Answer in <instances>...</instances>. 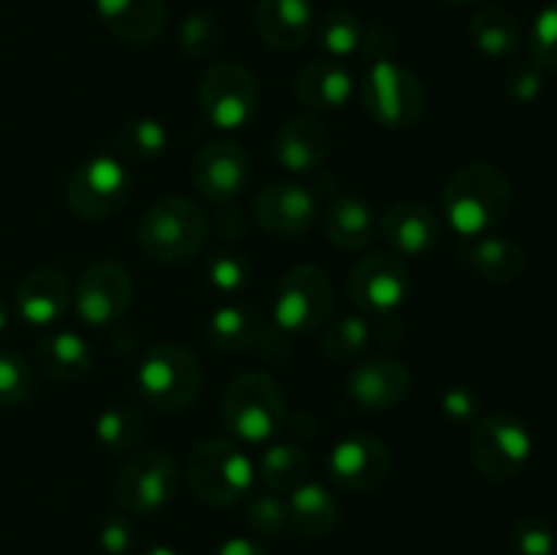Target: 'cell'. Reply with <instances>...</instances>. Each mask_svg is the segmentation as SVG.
Returning <instances> with one entry per match:
<instances>
[{
	"mask_svg": "<svg viewBox=\"0 0 557 555\" xmlns=\"http://www.w3.org/2000/svg\"><path fill=\"white\" fill-rule=\"evenodd\" d=\"M36 392V370L25 357L0 351V406H22Z\"/></svg>",
	"mask_w": 557,
	"mask_h": 555,
	"instance_id": "d590c367",
	"label": "cell"
},
{
	"mask_svg": "<svg viewBox=\"0 0 557 555\" xmlns=\"http://www.w3.org/2000/svg\"><path fill=\"white\" fill-rule=\"evenodd\" d=\"M259 479L275 493H292L310 477V457L297 444H272L256 462Z\"/></svg>",
	"mask_w": 557,
	"mask_h": 555,
	"instance_id": "f546056e",
	"label": "cell"
},
{
	"mask_svg": "<svg viewBox=\"0 0 557 555\" xmlns=\"http://www.w3.org/2000/svg\"><path fill=\"white\" fill-rule=\"evenodd\" d=\"M98 544L107 555H125L134 550L136 544V531L134 522L125 515H109L101 522V531H98Z\"/></svg>",
	"mask_w": 557,
	"mask_h": 555,
	"instance_id": "b9f144b4",
	"label": "cell"
},
{
	"mask_svg": "<svg viewBox=\"0 0 557 555\" xmlns=\"http://www.w3.org/2000/svg\"><path fill=\"white\" fill-rule=\"evenodd\" d=\"M364 22L348 9H330L319 22V44L332 60L351 58L362 52Z\"/></svg>",
	"mask_w": 557,
	"mask_h": 555,
	"instance_id": "d6a6232c",
	"label": "cell"
},
{
	"mask_svg": "<svg viewBox=\"0 0 557 555\" xmlns=\"http://www.w3.org/2000/svg\"><path fill=\"white\" fill-rule=\"evenodd\" d=\"M511 547L517 555H555L557 531L542 515H525L511 528Z\"/></svg>",
	"mask_w": 557,
	"mask_h": 555,
	"instance_id": "74e56055",
	"label": "cell"
},
{
	"mask_svg": "<svg viewBox=\"0 0 557 555\" xmlns=\"http://www.w3.org/2000/svg\"><path fill=\"white\" fill-rule=\"evenodd\" d=\"M373 326L368 316L348 313L326 321L321 332V351L332 365H348L370 346Z\"/></svg>",
	"mask_w": 557,
	"mask_h": 555,
	"instance_id": "4dcf8cb0",
	"label": "cell"
},
{
	"mask_svg": "<svg viewBox=\"0 0 557 555\" xmlns=\"http://www.w3.org/2000/svg\"><path fill=\"white\" fill-rule=\"evenodd\" d=\"M131 174L112 152H98L82 161L69 180V207L79 218H109L128 201Z\"/></svg>",
	"mask_w": 557,
	"mask_h": 555,
	"instance_id": "30bf717a",
	"label": "cell"
},
{
	"mask_svg": "<svg viewBox=\"0 0 557 555\" xmlns=\"http://www.w3.org/2000/svg\"><path fill=\"white\" fill-rule=\"evenodd\" d=\"M332 313V281L321 267L297 264L281 278L272 305V326L281 335H308Z\"/></svg>",
	"mask_w": 557,
	"mask_h": 555,
	"instance_id": "52a82bcc",
	"label": "cell"
},
{
	"mask_svg": "<svg viewBox=\"0 0 557 555\" xmlns=\"http://www.w3.org/2000/svg\"><path fill=\"white\" fill-rule=\"evenodd\" d=\"M199 101L215 128L239 131L259 112V82L245 65L215 63L201 79Z\"/></svg>",
	"mask_w": 557,
	"mask_h": 555,
	"instance_id": "8fae6325",
	"label": "cell"
},
{
	"mask_svg": "<svg viewBox=\"0 0 557 555\" xmlns=\"http://www.w3.org/2000/svg\"><path fill=\"white\" fill-rule=\"evenodd\" d=\"M145 414L134 406H112L98 414L96 419V439L98 444L107 446L112 455H125L141 444L145 435Z\"/></svg>",
	"mask_w": 557,
	"mask_h": 555,
	"instance_id": "1f68e13d",
	"label": "cell"
},
{
	"mask_svg": "<svg viewBox=\"0 0 557 555\" xmlns=\"http://www.w3.org/2000/svg\"><path fill=\"white\" fill-rule=\"evenodd\" d=\"M253 212L264 232L275 237H299L319 218V194L310 185L283 180L259 190Z\"/></svg>",
	"mask_w": 557,
	"mask_h": 555,
	"instance_id": "2e32d148",
	"label": "cell"
},
{
	"mask_svg": "<svg viewBox=\"0 0 557 555\" xmlns=\"http://www.w3.org/2000/svg\"><path fill=\"white\" fill-rule=\"evenodd\" d=\"M441 411L451 422H476L479 419V395L471 386H449V390L441 395Z\"/></svg>",
	"mask_w": 557,
	"mask_h": 555,
	"instance_id": "7bdbcfd3",
	"label": "cell"
},
{
	"mask_svg": "<svg viewBox=\"0 0 557 555\" xmlns=\"http://www.w3.org/2000/svg\"><path fill=\"white\" fill-rule=\"evenodd\" d=\"M264 332V321L248 305L228 303L212 310L210 316V337L221 351H248V348H259Z\"/></svg>",
	"mask_w": 557,
	"mask_h": 555,
	"instance_id": "83f0119b",
	"label": "cell"
},
{
	"mask_svg": "<svg viewBox=\"0 0 557 555\" xmlns=\"http://www.w3.org/2000/svg\"><path fill=\"white\" fill-rule=\"evenodd\" d=\"M212 555H270V550L264 544H259L256 539L248 536H232L226 542H221Z\"/></svg>",
	"mask_w": 557,
	"mask_h": 555,
	"instance_id": "f6af8a7d",
	"label": "cell"
},
{
	"mask_svg": "<svg viewBox=\"0 0 557 555\" xmlns=\"http://www.w3.org/2000/svg\"><path fill=\"white\" fill-rule=\"evenodd\" d=\"M71 303V283L65 272L41 267L22 278L14 294V308L25 324L49 326L65 313Z\"/></svg>",
	"mask_w": 557,
	"mask_h": 555,
	"instance_id": "ffe728a7",
	"label": "cell"
},
{
	"mask_svg": "<svg viewBox=\"0 0 557 555\" xmlns=\"http://www.w3.org/2000/svg\"><path fill=\"white\" fill-rule=\"evenodd\" d=\"M531 60L539 69L557 74V3L547 5L533 22Z\"/></svg>",
	"mask_w": 557,
	"mask_h": 555,
	"instance_id": "ab89813d",
	"label": "cell"
},
{
	"mask_svg": "<svg viewBox=\"0 0 557 555\" xmlns=\"http://www.w3.org/2000/svg\"><path fill=\"white\" fill-rule=\"evenodd\" d=\"M256 25L272 49L294 52L313 33V5L310 0H261L256 11Z\"/></svg>",
	"mask_w": 557,
	"mask_h": 555,
	"instance_id": "44dd1931",
	"label": "cell"
},
{
	"mask_svg": "<svg viewBox=\"0 0 557 555\" xmlns=\"http://www.w3.org/2000/svg\"><path fill=\"white\" fill-rule=\"evenodd\" d=\"M288 417L286 395L272 375L261 370L237 375L223 392L221 419L239 441L264 444L283 430Z\"/></svg>",
	"mask_w": 557,
	"mask_h": 555,
	"instance_id": "3957f363",
	"label": "cell"
},
{
	"mask_svg": "<svg viewBox=\"0 0 557 555\" xmlns=\"http://www.w3.org/2000/svg\"><path fill=\"white\" fill-rule=\"evenodd\" d=\"M96 11L128 44H152L166 25V0H96Z\"/></svg>",
	"mask_w": 557,
	"mask_h": 555,
	"instance_id": "7402d4cb",
	"label": "cell"
},
{
	"mask_svg": "<svg viewBox=\"0 0 557 555\" xmlns=\"http://www.w3.org/2000/svg\"><path fill=\"white\" fill-rule=\"evenodd\" d=\"M134 299V278L117 261H96L76 281L71 303L76 316L92 330L112 326L128 313Z\"/></svg>",
	"mask_w": 557,
	"mask_h": 555,
	"instance_id": "4fadbf2b",
	"label": "cell"
},
{
	"mask_svg": "<svg viewBox=\"0 0 557 555\" xmlns=\"http://www.w3.org/2000/svg\"><path fill=\"white\" fill-rule=\"evenodd\" d=\"M373 207L364 196L354 194V190L337 194L324 212L326 239L341 250H362L373 237Z\"/></svg>",
	"mask_w": 557,
	"mask_h": 555,
	"instance_id": "cb8c5ba5",
	"label": "cell"
},
{
	"mask_svg": "<svg viewBox=\"0 0 557 555\" xmlns=\"http://www.w3.org/2000/svg\"><path fill=\"white\" fill-rule=\"evenodd\" d=\"M180 490L177 462L161 449L131 455L114 477V501L131 515H152L174 501Z\"/></svg>",
	"mask_w": 557,
	"mask_h": 555,
	"instance_id": "9c48e42d",
	"label": "cell"
},
{
	"mask_svg": "<svg viewBox=\"0 0 557 555\" xmlns=\"http://www.w3.org/2000/svg\"><path fill=\"white\" fill-rule=\"evenodd\" d=\"M471 38L476 49L487 58L506 60L515 58L520 49L522 33L515 16L504 9H482L471 20Z\"/></svg>",
	"mask_w": 557,
	"mask_h": 555,
	"instance_id": "f1b7e54d",
	"label": "cell"
},
{
	"mask_svg": "<svg viewBox=\"0 0 557 555\" xmlns=\"http://www.w3.org/2000/svg\"><path fill=\"white\" fill-rule=\"evenodd\" d=\"M188 482L205 504L232 506L253 493L256 466L232 441L205 439L190 449Z\"/></svg>",
	"mask_w": 557,
	"mask_h": 555,
	"instance_id": "5b68a950",
	"label": "cell"
},
{
	"mask_svg": "<svg viewBox=\"0 0 557 555\" xmlns=\"http://www.w3.org/2000/svg\"><path fill=\"white\" fill-rule=\"evenodd\" d=\"M511 205V185L498 166L484 161L466 163L446 183L441 207L460 237L476 239L493 232Z\"/></svg>",
	"mask_w": 557,
	"mask_h": 555,
	"instance_id": "6da1fadb",
	"label": "cell"
},
{
	"mask_svg": "<svg viewBox=\"0 0 557 555\" xmlns=\"http://www.w3.org/2000/svg\"><path fill=\"white\" fill-rule=\"evenodd\" d=\"M411 294V272L403 256L370 254L348 275V297L368 319H389Z\"/></svg>",
	"mask_w": 557,
	"mask_h": 555,
	"instance_id": "7c38bea8",
	"label": "cell"
},
{
	"mask_svg": "<svg viewBox=\"0 0 557 555\" xmlns=\"http://www.w3.org/2000/svg\"><path fill=\"white\" fill-rule=\"evenodd\" d=\"M5 326H9V308H5L3 299H0V332H3Z\"/></svg>",
	"mask_w": 557,
	"mask_h": 555,
	"instance_id": "7dc6e473",
	"label": "cell"
},
{
	"mask_svg": "<svg viewBox=\"0 0 557 555\" xmlns=\"http://www.w3.org/2000/svg\"><path fill=\"white\" fill-rule=\"evenodd\" d=\"M533 452V439L525 424L504 411L487 414L473 422L471 460L482 477L509 482L520 477Z\"/></svg>",
	"mask_w": 557,
	"mask_h": 555,
	"instance_id": "ba28073f",
	"label": "cell"
},
{
	"mask_svg": "<svg viewBox=\"0 0 557 555\" xmlns=\"http://www.w3.org/2000/svg\"><path fill=\"white\" fill-rule=\"evenodd\" d=\"M504 92L515 103H533L544 92V69L533 60L515 63L504 76Z\"/></svg>",
	"mask_w": 557,
	"mask_h": 555,
	"instance_id": "60d3db41",
	"label": "cell"
},
{
	"mask_svg": "<svg viewBox=\"0 0 557 555\" xmlns=\"http://www.w3.org/2000/svg\"><path fill=\"white\" fill-rule=\"evenodd\" d=\"M212 226H215L218 237L223 239H237L245 234V218L239 207H232V201H223L221 210L212 218Z\"/></svg>",
	"mask_w": 557,
	"mask_h": 555,
	"instance_id": "ee69618b",
	"label": "cell"
},
{
	"mask_svg": "<svg viewBox=\"0 0 557 555\" xmlns=\"http://www.w3.org/2000/svg\"><path fill=\"white\" fill-rule=\"evenodd\" d=\"M141 555H180V553L174 547H169V544H150L147 550H141Z\"/></svg>",
	"mask_w": 557,
	"mask_h": 555,
	"instance_id": "bcb514c9",
	"label": "cell"
},
{
	"mask_svg": "<svg viewBox=\"0 0 557 555\" xmlns=\"http://www.w3.org/2000/svg\"><path fill=\"white\" fill-rule=\"evenodd\" d=\"M245 526L256 536L272 539L288 528V506L272 493H250L245 498Z\"/></svg>",
	"mask_w": 557,
	"mask_h": 555,
	"instance_id": "8d00e7d4",
	"label": "cell"
},
{
	"mask_svg": "<svg viewBox=\"0 0 557 555\" xmlns=\"http://www.w3.org/2000/svg\"><path fill=\"white\" fill-rule=\"evenodd\" d=\"M299 103L313 112H335L346 107L354 92V76L341 60H313L297 74L294 85Z\"/></svg>",
	"mask_w": 557,
	"mask_h": 555,
	"instance_id": "603a6c76",
	"label": "cell"
},
{
	"mask_svg": "<svg viewBox=\"0 0 557 555\" xmlns=\"http://www.w3.org/2000/svg\"><path fill=\"white\" fill-rule=\"evenodd\" d=\"M253 278V267H250L245 254H215L207 261V281L218 288L221 294H239L243 288L250 286Z\"/></svg>",
	"mask_w": 557,
	"mask_h": 555,
	"instance_id": "f35d334b",
	"label": "cell"
},
{
	"mask_svg": "<svg viewBox=\"0 0 557 555\" xmlns=\"http://www.w3.org/2000/svg\"><path fill=\"white\" fill-rule=\"evenodd\" d=\"M332 152V134L313 114L286 120L275 134V161L288 174H313Z\"/></svg>",
	"mask_w": 557,
	"mask_h": 555,
	"instance_id": "d6986e66",
	"label": "cell"
},
{
	"mask_svg": "<svg viewBox=\"0 0 557 555\" xmlns=\"http://www.w3.org/2000/svg\"><path fill=\"white\" fill-rule=\"evenodd\" d=\"M286 506L288 528L299 536H324L341 520V504H337L335 493L321 482H310V479H305L299 488L288 493Z\"/></svg>",
	"mask_w": 557,
	"mask_h": 555,
	"instance_id": "d4e9b609",
	"label": "cell"
},
{
	"mask_svg": "<svg viewBox=\"0 0 557 555\" xmlns=\"http://www.w3.org/2000/svg\"><path fill=\"white\" fill-rule=\"evenodd\" d=\"M190 180L205 199L218 201V205L237 199L250 183L248 152L237 141H210L196 152Z\"/></svg>",
	"mask_w": 557,
	"mask_h": 555,
	"instance_id": "9a60e30c",
	"label": "cell"
},
{
	"mask_svg": "<svg viewBox=\"0 0 557 555\" xmlns=\"http://www.w3.org/2000/svg\"><path fill=\"white\" fill-rule=\"evenodd\" d=\"M180 49L194 60H207L221 44V22L212 11L196 9L183 20L177 33Z\"/></svg>",
	"mask_w": 557,
	"mask_h": 555,
	"instance_id": "e575fe53",
	"label": "cell"
},
{
	"mask_svg": "<svg viewBox=\"0 0 557 555\" xmlns=\"http://www.w3.org/2000/svg\"><path fill=\"white\" fill-rule=\"evenodd\" d=\"M411 392V370L395 357H375L359 362L348 373V397L370 414L392 411Z\"/></svg>",
	"mask_w": 557,
	"mask_h": 555,
	"instance_id": "e0dca14e",
	"label": "cell"
},
{
	"mask_svg": "<svg viewBox=\"0 0 557 555\" xmlns=\"http://www.w3.org/2000/svg\"><path fill=\"white\" fill-rule=\"evenodd\" d=\"M136 386L156 411H183L201 392V362L180 343H156L136 370Z\"/></svg>",
	"mask_w": 557,
	"mask_h": 555,
	"instance_id": "8992f818",
	"label": "cell"
},
{
	"mask_svg": "<svg viewBox=\"0 0 557 555\" xmlns=\"http://www.w3.org/2000/svg\"><path fill=\"white\" fill-rule=\"evenodd\" d=\"M389 446L364 433L346 435L326 455V477L348 493L379 488L389 477Z\"/></svg>",
	"mask_w": 557,
	"mask_h": 555,
	"instance_id": "5bb4252c",
	"label": "cell"
},
{
	"mask_svg": "<svg viewBox=\"0 0 557 555\" xmlns=\"http://www.w3.org/2000/svg\"><path fill=\"white\" fill-rule=\"evenodd\" d=\"M468 261L476 270V275L490 283L517 281L528 264L522 245H517L515 239L493 237V234L473 239V245L468 248Z\"/></svg>",
	"mask_w": 557,
	"mask_h": 555,
	"instance_id": "4316f807",
	"label": "cell"
},
{
	"mask_svg": "<svg viewBox=\"0 0 557 555\" xmlns=\"http://www.w3.org/2000/svg\"><path fill=\"white\" fill-rule=\"evenodd\" d=\"M359 98L373 123L389 131H406L422 120L428 90L422 79L395 60H375L359 82Z\"/></svg>",
	"mask_w": 557,
	"mask_h": 555,
	"instance_id": "277c9868",
	"label": "cell"
},
{
	"mask_svg": "<svg viewBox=\"0 0 557 555\" xmlns=\"http://www.w3.org/2000/svg\"><path fill=\"white\" fill-rule=\"evenodd\" d=\"M379 232L386 248L397 256H428L441 243V221L428 205L413 199L395 201L384 210L379 221Z\"/></svg>",
	"mask_w": 557,
	"mask_h": 555,
	"instance_id": "ac0fdd59",
	"label": "cell"
},
{
	"mask_svg": "<svg viewBox=\"0 0 557 555\" xmlns=\"http://www.w3.org/2000/svg\"><path fill=\"white\" fill-rule=\"evenodd\" d=\"M444 3H449V5H471V3H476V0H444Z\"/></svg>",
	"mask_w": 557,
	"mask_h": 555,
	"instance_id": "c3c4849f",
	"label": "cell"
},
{
	"mask_svg": "<svg viewBox=\"0 0 557 555\" xmlns=\"http://www.w3.org/2000/svg\"><path fill=\"white\" fill-rule=\"evenodd\" d=\"M210 218L188 196H163L139 221V248L161 264H183L201 254Z\"/></svg>",
	"mask_w": 557,
	"mask_h": 555,
	"instance_id": "7a4b0ae2",
	"label": "cell"
},
{
	"mask_svg": "<svg viewBox=\"0 0 557 555\" xmlns=\"http://www.w3.org/2000/svg\"><path fill=\"white\" fill-rule=\"evenodd\" d=\"M36 359L49 379L65 381V384L85 379L92 368L90 346H87L85 337L71 330H60L41 337L36 346Z\"/></svg>",
	"mask_w": 557,
	"mask_h": 555,
	"instance_id": "484cf974",
	"label": "cell"
},
{
	"mask_svg": "<svg viewBox=\"0 0 557 555\" xmlns=\"http://www.w3.org/2000/svg\"><path fill=\"white\" fill-rule=\"evenodd\" d=\"M169 147V131L161 120L139 118L117 131V150L128 161H152Z\"/></svg>",
	"mask_w": 557,
	"mask_h": 555,
	"instance_id": "836d02e7",
	"label": "cell"
}]
</instances>
